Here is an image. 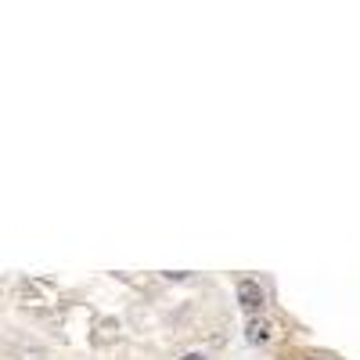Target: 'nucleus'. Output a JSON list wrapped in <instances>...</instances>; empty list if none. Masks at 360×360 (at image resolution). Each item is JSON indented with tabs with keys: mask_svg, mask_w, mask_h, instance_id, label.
Masks as SVG:
<instances>
[{
	"mask_svg": "<svg viewBox=\"0 0 360 360\" xmlns=\"http://www.w3.org/2000/svg\"><path fill=\"white\" fill-rule=\"evenodd\" d=\"M238 303H242L249 314H256V310H263L266 307V292L259 288V281H238Z\"/></svg>",
	"mask_w": 360,
	"mask_h": 360,
	"instance_id": "f257e3e1",
	"label": "nucleus"
},
{
	"mask_svg": "<svg viewBox=\"0 0 360 360\" xmlns=\"http://www.w3.org/2000/svg\"><path fill=\"white\" fill-rule=\"evenodd\" d=\"M245 339H249L252 346L270 342V339H274V324H270L266 317H249V321H245Z\"/></svg>",
	"mask_w": 360,
	"mask_h": 360,
	"instance_id": "f03ea898",
	"label": "nucleus"
},
{
	"mask_svg": "<svg viewBox=\"0 0 360 360\" xmlns=\"http://www.w3.org/2000/svg\"><path fill=\"white\" fill-rule=\"evenodd\" d=\"M180 360H205L202 353H188V356H180Z\"/></svg>",
	"mask_w": 360,
	"mask_h": 360,
	"instance_id": "7ed1b4c3",
	"label": "nucleus"
},
{
	"mask_svg": "<svg viewBox=\"0 0 360 360\" xmlns=\"http://www.w3.org/2000/svg\"><path fill=\"white\" fill-rule=\"evenodd\" d=\"M299 360H317V356H299Z\"/></svg>",
	"mask_w": 360,
	"mask_h": 360,
	"instance_id": "20e7f679",
	"label": "nucleus"
}]
</instances>
